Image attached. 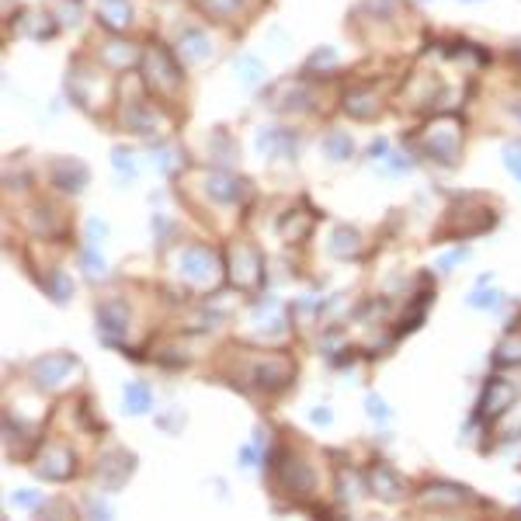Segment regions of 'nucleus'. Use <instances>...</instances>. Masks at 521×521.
Returning a JSON list of instances; mask_svg holds the SVG:
<instances>
[{
  "label": "nucleus",
  "mask_w": 521,
  "mask_h": 521,
  "mask_svg": "<svg viewBox=\"0 0 521 521\" xmlns=\"http://www.w3.org/2000/svg\"><path fill=\"white\" fill-rule=\"evenodd\" d=\"M139 60H143V46L126 39V32H108L105 42L98 46V63L112 73L139 70Z\"/></svg>",
  "instance_id": "9"
},
{
  "label": "nucleus",
  "mask_w": 521,
  "mask_h": 521,
  "mask_svg": "<svg viewBox=\"0 0 521 521\" xmlns=\"http://www.w3.org/2000/svg\"><path fill=\"white\" fill-rule=\"evenodd\" d=\"M39 285L49 292V299H53V303H66V299L73 296V282H70V275H66V271H60V268L46 271V275L39 278Z\"/></svg>",
  "instance_id": "29"
},
{
  "label": "nucleus",
  "mask_w": 521,
  "mask_h": 521,
  "mask_svg": "<svg viewBox=\"0 0 521 521\" xmlns=\"http://www.w3.org/2000/svg\"><path fill=\"white\" fill-rule=\"evenodd\" d=\"M494 365L497 369H515V365H521V334L508 330V337L494 351Z\"/></svg>",
  "instance_id": "30"
},
{
  "label": "nucleus",
  "mask_w": 521,
  "mask_h": 521,
  "mask_svg": "<svg viewBox=\"0 0 521 521\" xmlns=\"http://www.w3.org/2000/svg\"><path fill=\"white\" fill-rule=\"evenodd\" d=\"M508 115L521 126V94H511V98H508Z\"/></svg>",
  "instance_id": "46"
},
{
  "label": "nucleus",
  "mask_w": 521,
  "mask_h": 521,
  "mask_svg": "<svg viewBox=\"0 0 521 521\" xmlns=\"http://www.w3.org/2000/svg\"><path fill=\"white\" fill-rule=\"evenodd\" d=\"M271 476H275V483L285 490L289 497H296V501H303V497H310L313 490H317V476H313L310 462L289 456V452L275 449L271 452Z\"/></svg>",
  "instance_id": "4"
},
{
  "label": "nucleus",
  "mask_w": 521,
  "mask_h": 521,
  "mask_svg": "<svg viewBox=\"0 0 521 521\" xmlns=\"http://www.w3.org/2000/svg\"><path fill=\"white\" fill-rule=\"evenodd\" d=\"M230 282L237 285L240 292H261L264 285V258L261 251L254 244H247V240H237V244L230 247Z\"/></svg>",
  "instance_id": "7"
},
{
  "label": "nucleus",
  "mask_w": 521,
  "mask_h": 521,
  "mask_svg": "<svg viewBox=\"0 0 521 521\" xmlns=\"http://www.w3.org/2000/svg\"><path fill=\"white\" fill-rule=\"evenodd\" d=\"M185 60L178 56V49L167 46L160 39H150L143 46V60H139V84L146 94H153L157 101H178V94L185 91Z\"/></svg>",
  "instance_id": "1"
},
{
  "label": "nucleus",
  "mask_w": 521,
  "mask_h": 521,
  "mask_svg": "<svg viewBox=\"0 0 521 521\" xmlns=\"http://www.w3.org/2000/svg\"><path fill=\"white\" fill-rule=\"evenodd\" d=\"M112 167H115V174H119V178L132 181V178H136V171H139V167H136V153L115 146V150H112Z\"/></svg>",
  "instance_id": "34"
},
{
  "label": "nucleus",
  "mask_w": 521,
  "mask_h": 521,
  "mask_svg": "<svg viewBox=\"0 0 521 521\" xmlns=\"http://www.w3.org/2000/svg\"><path fill=\"white\" fill-rule=\"evenodd\" d=\"M132 469H136V456L126 449H108L98 456V483L108 490V494H115V490L122 487V483L132 476Z\"/></svg>",
  "instance_id": "15"
},
{
  "label": "nucleus",
  "mask_w": 521,
  "mask_h": 521,
  "mask_svg": "<svg viewBox=\"0 0 521 521\" xmlns=\"http://www.w3.org/2000/svg\"><path fill=\"white\" fill-rule=\"evenodd\" d=\"M421 150L428 153L435 164L456 167L462 150V122L452 112H442L421 129Z\"/></svg>",
  "instance_id": "2"
},
{
  "label": "nucleus",
  "mask_w": 521,
  "mask_h": 521,
  "mask_svg": "<svg viewBox=\"0 0 521 521\" xmlns=\"http://www.w3.org/2000/svg\"><path fill=\"white\" fill-rule=\"evenodd\" d=\"M94 21L105 32H129L136 25V7H132V0H98Z\"/></svg>",
  "instance_id": "19"
},
{
  "label": "nucleus",
  "mask_w": 521,
  "mask_h": 521,
  "mask_svg": "<svg viewBox=\"0 0 521 521\" xmlns=\"http://www.w3.org/2000/svg\"><path fill=\"white\" fill-rule=\"evenodd\" d=\"M254 146L264 160H296L299 153V132L289 126H261L258 136H254Z\"/></svg>",
  "instance_id": "11"
},
{
  "label": "nucleus",
  "mask_w": 521,
  "mask_h": 521,
  "mask_svg": "<svg viewBox=\"0 0 521 521\" xmlns=\"http://www.w3.org/2000/svg\"><path fill=\"white\" fill-rule=\"evenodd\" d=\"M178 275L192 285H216L219 275H223V264H219L212 247L192 244L178 254Z\"/></svg>",
  "instance_id": "8"
},
{
  "label": "nucleus",
  "mask_w": 521,
  "mask_h": 521,
  "mask_svg": "<svg viewBox=\"0 0 521 521\" xmlns=\"http://www.w3.org/2000/svg\"><path fill=\"white\" fill-rule=\"evenodd\" d=\"M386 153H390V143H386V139H376V143L369 146V160H379V164H383Z\"/></svg>",
  "instance_id": "44"
},
{
  "label": "nucleus",
  "mask_w": 521,
  "mask_h": 521,
  "mask_svg": "<svg viewBox=\"0 0 521 521\" xmlns=\"http://www.w3.org/2000/svg\"><path fill=\"white\" fill-rule=\"evenodd\" d=\"M240 462L254 466V462H258V445H244V449H240Z\"/></svg>",
  "instance_id": "47"
},
{
  "label": "nucleus",
  "mask_w": 521,
  "mask_h": 521,
  "mask_svg": "<svg viewBox=\"0 0 521 521\" xmlns=\"http://www.w3.org/2000/svg\"><path fill=\"white\" fill-rule=\"evenodd\" d=\"M310 226H313L310 212H289V216L278 223V233H282V240H303L306 233H310Z\"/></svg>",
  "instance_id": "32"
},
{
  "label": "nucleus",
  "mask_w": 521,
  "mask_h": 521,
  "mask_svg": "<svg viewBox=\"0 0 521 521\" xmlns=\"http://www.w3.org/2000/svg\"><path fill=\"white\" fill-rule=\"evenodd\" d=\"M271 108L278 115H310L320 108V87L303 73L296 80H282L278 87H271Z\"/></svg>",
  "instance_id": "5"
},
{
  "label": "nucleus",
  "mask_w": 521,
  "mask_h": 521,
  "mask_svg": "<svg viewBox=\"0 0 521 521\" xmlns=\"http://www.w3.org/2000/svg\"><path fill=\"white\" fill-rule=\"evenodd\" d=\"M98 330L105 334V341H112V344L129 334V310L119 303V299H108V303L98 306Z\"/></svg>",
  "instance_id": "23"
},
{
  "label": "nucleus",
  "mask_w": 521,
  "mask_h": 521,
  "mask_svg": "<svg viewBox=\"0 0 521 521\" xmlns=\"http://www.w3.org/2000/svg\"><path fill=\"white\" fill-rule=\"evenodd\" d=\"M515 396H518V386L504 376H490L487 386H483V396H480V410L476 417H483L487 424L501 421L511 407H515Z\"/></svg>",
  "instance_id": "10"
},
{
  "label": "nucleus",
  "mask_w": 521,
  "mask_h": 521,
  "mask_svg": "<svg viewBox=\"0 0 521 521\" xmlns=\"http://www.w3.org/2000/svg\"><path fill=\"white\" fill-rule=\"evenodd\" d=\"M508 56H511V63H515L518 70H521V42H515V46H511V53H508Z\"/></svg>",
  "instance_id": "49"
},
{
  "label": "nucleus",
  "mask_w": 521,
  "mask_h": 521,
  "mask_svg": "<svg viewBox=\"0 0 521 521\" xmlns=\"http://www.w3.org/2000/svg\"><path fill=\"white\" fill-rule=\"evenodd\" d=\"M320 146H324L327 160H334V164H344V160L355 157V139H351L344 129H330Z\"/></svg>",
  "instance_id": "28"
},
{
  "label": "nucleus",
  "mask_w": 521,
  "mask_h": 521,
  "mask_svg": "<svg viewBox=\"0 0 521 521\" xmlns=\"http://www.w3.org/2000/svg\"><path fill=\"white\" fill-rule=\"evenodd\" d=\"M14 508H42L46 504V497H42V490H21V494L11 497Z\"/></svg>",
  "instance_id": "40"
},
{
  "label": "nucleus",
  "mask_w": 521,
  "mask_h": 521,
  "mask_svg": "<svg viewBox=\"0 0 521 521\" xmlns=\"http://www.w3.org/2000/svg\"><path fill=\"white\" fill-rule=\"evenodd\" d=\"M466 501H473V494H469L462 483L435 480V483H428V487L421 490L424 508H459V504H466Z\"/></svg>",
  "instance_id": "21"
},
{
  "label": "nucleus",
  "mask_w": 521,
  "mask_h": 521,
  "mask_svg": "<svg viewBox=\"0 0 521 521\" xmlns=\"http://www.w3.org/2000/svg\"><path fill=\"white\" fill-rule=\"evenodd\" d=\"M473 310H494L497 303H501V292H494V289H487V292H473V296L466 299Z\"/></svg>",
  "instance_id": "39"
},
{
  "label": "nucleus",
  "mask_w": 521,
  "mask_h": 521,
  "mask_svg": "<svg viewBox=\"0 0 521 521\" xmlns=\"http://www.w3.org/2000/svg\"><path fill=\"white\" fill-rule=\"evenodd\" d=\"M501 153H504V167L521 181V146H504Z\"/></svg>",
  "instance_id": "42"
},
{
  "label": "nucleus",
  "mask_w": 521,
  "mask_h": 521,
  "mask_svg": "<svg viewBox=\"0 0 521 521\" xmlns=\"http://www.w3.org/2000/svg\"><path fill=\"white\" fill-rule=\"evenodd\" d=\"M209 153H216V160H233L237 157V146H233V139H230V132H223V129H216L212 132V139H209Z\"/></svg>",
  "instance_id": "36"
},
{
  "label": "nucleus",
  "mask_w": 521,
  "mask_h": 521,
  "mask_svg": "<svg viewBox=\"0 0 521 521\" xmlns=\"http://www.w3.org/2000/svg\"><path fill=\"white\" fill-rule=\"evenodd\" d=\"M28 230L49 237V233L56 230V209H49V205H35V209L28 212Z\"/></svg>",
  "instance_id": "33"
},
{
  "label": "nucleus",
  "mask_w": 521,
  "mask_h": 521,
  "mask_svg": "<svg viewBox=\"0 0 521 521\" xmlns=\"http://www.w3.org/2000/svg\"><path fill=\"white\" fill-rule=\"evenodd\" d=\"M14 28H18V35H25V39H32V42H53L63 25H60V18L49 11H21Z\"/></svg>",
  "instance_id": "20"
},
{
  "label": "nucleus",
  "mask_w": 521,
  "mask_h": 521,
  "mask_svg": "<svg viewBox=\"0 0 521 521\" xmlns=\"http://www.w3.org/2000/svg\"><path fill=\"white\" fill-rule=\"evenodd\" d=\"M369 487H372V494L383 497L386 504L403 501V480L396 476L393 466H386V462H376V466L369 469Z\"/></svg>",
  "instance_id": "24"
},
{
  "label": "nucleus",
  "mask_w": 521,
  "mask_h": 521,
  "mask_svg": "<svg viewBox=\"0 0 521 521\" xmlns=\"http://www.w3.org/2000/svg\"><path fill=\"white\" fill-rule=\"evenodd\" d=\"M466 247H456V251H449V254H445V258L442 261H438V268H442V271H452V268H456V264L459 261H466Z\"/></svg>",
  "instance_id": "43"
},
{
  "label": "nucleus",
  "mask_w": 521,
  "mask_h": 521,
  "mask_svg": "<svg viewBox=\"0 0 521 521\" xmlns=\"http://www.w3.org/2000/svg\"><path fill=\"white\" fill-rule=\"evenodd\" d=\"M400 0H362L358 4V11H369L372 18H379V21H390L396 18V11H400Z\"/></svg>",
  "instance_id": "35"
},
{
  "label": "nucleus",
  "mask_w": 521,
  "mask_h": 521,
  "mask_svg": "<svg viewBox=\"0 0 521 521\" xmlns=\"http://www.w3.org/2000/svg\"><path fill=\"white\" fill-rule=\"evenodd\" d=\"M330 254L334 258H341V261H355V258H362V251H365V240H362V233L358 230H351V226H337L334 233H330Z\"/></svg>",
  "instance_id": "25"
},
{
  "label": "nucleus",
  "mask_w": 521,
  "mask_h": 521,
  "mask_svg": "<svg viewBox=\"0 0 521 521\" xmlns=\"http://www.w3.org/2000/svg\"><path fill=\"white\" fill-rule=\"evenodd\" d=\"M122 129H129L132 136H146L153 139L157 132H164L171 126L164 112V101H157L153 94H136V98L122 101V112H119Z\"/></svg>",
  "instance_id": "3"
},
{
  "label": "nucleus",
  "mask_w": 521,
  "mask_h": 521,
  "mask_svg": "<svg viewBox=\"0 0 521 521\" xmlns=\"http://www.w3.org/2000/svg\"><path fill=\"white\" fill-rule=\"evenodd\" d=\"M153 160H157V167H160L164 174H174V171L181 167L178 150H171V146H160V143H157V157H153Z\"/></svg>",
  "instance_id": "38"
},
{
  "label": "nucleus",
  "mask_w": 521,
  "mask_h": 521,
  "mask_svg": "<svg viewBox=\"0 0 521 521\" xmlns=\"http://www.w3.org/2000/svg\"><path fill=\"white\" fill-rule=\"evenodd\" d=\"M202 188H205V195L219 205H240V202H247V195H251V185L230 171H209Z\"/></svg>",
  "instance_id": "13"
},
{
  "label": "nucleus",
  "mask_w": 521,
  "mask_h": 521,
  "mask_svg": "<svg viewBox=\"0 0 521 521\" xmlns=\"http://www.w3.org/2000/svg\"><path fill=\"white\" fill-rule=\"evenodd\" d=\"M365 410H369V417H376L379 424H386V421H390V410H386L383 396H376V393H369V396H365Z\"/></svg>",
  "instance_id": "41"
},
{
  "label": "nucleus",
  "mask_w": 521,
  "mask_h": 521,
  "mask_svg": "<svg viewBox=\"0 0 521 521\" xmlns=\"http://www.w3.org/2000/svg\"><path fill=\"white\" fill-rule=\"evenodd\" d=\"M122 400H126L129 414L139 417V414H146V410H150L153 393H150V386H146V383H126V390H122Z\"/></svg>",
  "instance_id": "31"
},
{
  "label": "nucleus",
  "mask_w": 521,
  "mask_h": 521,
  "mask_svg": "<svg viewBox=\"0 0 521 521\" xmlns=\"http://www.w3.org/2000/svg\"><path fill=\"white\" fill-rule=\"evenodd\" d=\"M174 49H178V56L185 60V66H202L209 60H216V42H212V35L198 25L181 28L178 39H174Z\"/></svg>",
  "instance_id": "12"
},
{
  "label": "nucleus",
  "mask_w": 521,
  "mask_h": 521,
  "mask_svg": "<svg viewBox=\"0 0 521 521\" xmlns=\"http://www.w3.org/2000/svg\"><path fill=\"white\" fill-rule=\"evenodd\" d=\"M108 233V226L101 223V219H87V240H98V237H105Z\"/></svg>",
  "instance_id": "45"
},
{
  "label": "nucleus",
  "mask_w": 521,
  "mask_h": 521,
  "mask_svg": "<svg viewBox=\"0 0 521 521\" xmlns=\"http://www.w3.org/2000/svg\"><path fill=\"white\" fill-rule=\"evenodd\" d=\"M251 379H254V386L264 393H282L285 386L292 383V362L289 358H278V355L261 358V362H254Z\"/></svg>",
  "instance_id": "17"
},
{
  "label": "nucleus",
  "mask_w": 521,
  "mask_h": 521,
  "mask_svg": "<svg viewBox=\"0 0 521 521\" xmlns=\"http://www.w3.org/2000/svg\"><path fill=\"white\" fill-rule=\"evenodd\" d=\"M73 376H80V358L70 351H56V355H42L32 362V383L46 393L63 390L66 383H73Z\"/></svg>",
  "instance_id": "6"
},
{
  "label": "nucleus",
  "mask_w": 521,
  "mask_h": 521,
  "mask_svg": "<svg viewBox=\"0 0 521 521\" xmlns=\"http://www.w3.org/2000/svg\"><path fill=\"white\" fill-rule=\"evenodd\" d=\"M337 66H341V56H337V49L334 46H320V49H313L310 56L303 60V66H299V73L303 77H330V73H337Z\"/></svg>",
  "instance_id": "26"
},
{
  "label": "nucleus",
  "mask_w": 521,
  "mask_h": 521,
  "mask_svg": "<svg viewBox=\"0 0 521 521\" xmlns=\"http://www.w3.org/2000/svg\"><path fill=\"white\" fill-rule=\"evenodd\" d=\"M35 473L49 483H63L77 473V456H73L66 445H46V449L39 452V459H35Z\"/></svg>",
  "instance_id": "16"
},
{
  "label": "nucleus",
  "mask_w": 521,
  "mask_h": 521,
  "mask_svg": "<svg viewBox=\"0 0 521 521\" xmlns=\"http://www.w3.org/2000/svg\"><path fill=\"white\" fill-rule=\"evenodd\" d=\"M310 421H313V424H330L334 417H330L327 407H317V410H310Z\"/></svg>",
  "instance_id": "48"
},
{
  "label": "nucleus",
  "mask_w": 521,
  "mask_h": 521,
  "mask_svg": "<svg viewBox=\"0 0 521 521\" xmlns=\"http://www.w3.org/2000/svg\"><path fill=\"white\" fill-rule=\"evenodd\" d=\"M80 264H84V275H87V278L105 275V258H101V254L94 251V240L84 247V251H80Z\"/></svg>",
  "instance_id": "37"
},
{
  "label": "nucleus",
  "mask_w": 521,
  "mask_h": 521,
  "mask_svg": "<svg viewBox=\"0 0 521 521\" xmlns=\"http://www.w3.org/2000/svg\"><path fill=\"white\" fill-rule=\"evenodd\" d=\"M233 73H237V80L244 87H261L264 80H268V66L254 53H240L237 60H233Z\"/></svg>",
  "instance_id": "27"
},
{
  "label": "nucleus",
  "mask_w": 521,
  "mask_h": 521,
  "mask_svg": "<svg viewBox=\"0 0 521 521\" xmlns=\"http://www.w3.org/2000/svg\"><path fill=\"white\" fill-rule=\"evenodd\" d=\"M341 112L348 115L351 122H372L383 115V98L376 94V87H348V91L341 94Z\"/></svg>",
  "instance_id": "14"
},
{
  "label": "nucleus",
  "mask_w": 521,
  "mask_h": 521,
  "mask_svg": "<svg viewBox=\"0 0 521 521\" xmlns=\"http://www.w3.org/2000/svg\"><path fill=\"white\" fill-rule=\"evenodd\" d=\"M87 181H91V171H87V164H80L77 157L53 160V185L60 188V192L80 195V192H84Z\"/></svg>",
  "instance_id": "22"
},
{
  "label": "nucleus",
  "mask_w": 521,
  "mask_h": 521,
  "mask_svg": "<svg viewBox=\"0 0 521 521\" xmlns=\"http://www.w3.org/2000/svg\"><path fill=\"white\" fill-rule=\"evenodd\" d=\"M462 4H483V0H462Z\"/></svg>",
  "instance_id": "50"
},
{
  "label": "nucleus",
  "mask_w": 521,
  "mask_h": 521,
  "mask_svg": "<svg viewBox=\"0 0 521 521\" xmlns=\"http://www.w3.org/2000/svg\"><path fill=\"white\" fill-rule=\"evenodd\" d=\"M261 0H195V7L205 18L219 21V25H233V21H244L258 11Z\"/></svg>",
  "instance_id": "18"
}]
</instances>
